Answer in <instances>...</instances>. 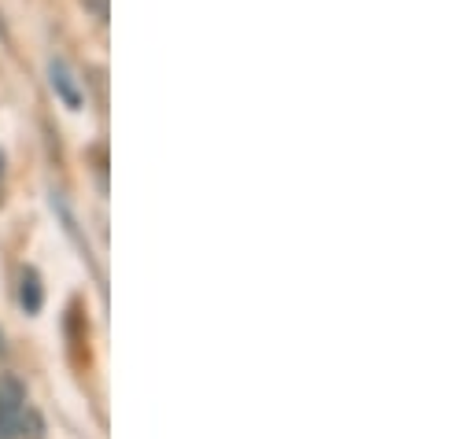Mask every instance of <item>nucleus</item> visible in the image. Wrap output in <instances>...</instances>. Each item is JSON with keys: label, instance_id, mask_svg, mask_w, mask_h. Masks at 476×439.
Instances as JSON below:
<instances>
[{"label": "nucleus", "instance_id": "obj_1", "mask_svg": "<svg viewBox=\"0 0 476 439\" xmlns=\"http://www.w3.org/2000/svg\"><path fill=\"white\" fill-rule=\"evenodd\" d=\"M26 410V388L15 377H0V428L19 439V413Z\"/></svg>", "mask_w": 476, "mask_h": 439}, {"label": "nucleus", "instance_id": "obj_2", "mask_svg": "<svg viewBox=\"0 0 476 439\" xmlns=\"http://www.w3.org/2000/svg\"><path fill=\"white\" fill-rule=\"evenodd\" d=\"M48 82H52V89H56V97L71 107V111H78L82 107V89H78V78H75V70L66 66V59H48Z\"/></svg>", "mask_w": 476, "mask_h": 439}, {"label": "nucleus", "instance_id": "obj_3", "mask_svg": "<svg viewBox=\"0 0 476 439\" xmlns=\"http://www.w3.org/2000/svg\"><path fill=\"white\" fill-rule=\"evenodd\" d=\"M19 303L26 314H37L45 307V284H41V273L34 266L23 270V281H19Z\"/></svg>", "mask_w": 476, "mask_h": 439}, {"label": "nucleus", "instance_id": "obj_4", "mask_svg": "<svg viewBox=\"0 0 476 439\" xmlns=\"http://www.w3.org/2000/svg\"><path fill=\"white\" fill-rule=\"evenodd\" d=\"M82 5H86L96 19H107V0H82Z\"/></svg>", "mask_w": 476, "mask_h": 439}, {"label": "nucleus", "instance_id": "obj_5", "mask_svg": "<svg viewBox=\"0 0 476 439\" xmlns=\"http://www.w3.org/2000/svg\"><path fill=\"white\" fill-rule=\"evenodd\" d=\"M0 178H5V156H0Z\"/></svg>", "mask_w": 476, "mask_h": 439}, {"label": "nucleus", "instance_id": "obj_6", "mask_svg": "<svg viewBox=\"0 0 476 439\" xmlns=\"http://www.w3.org/2000/svg\"><path fill=\"white\" fill-rule=\"evenodd\" d=\"M0 354H5V336H0Z\"/></svg>", "mask_w": 476, "mask_h": 439}, {"label": "nucleus", "instance_id": "obj_7", "mask_svg": "<svg viewBox=\"0 0 476 439\" xmlns=\"http://www.w3.org/2000/svg\"><path fill=\"white\" fill-rule=\"evenodd\" d=\"M0 439H8V432H5V428H0Z\"/></svg>", "mask_w": 476, "mask_h": 439}]
</instances>
